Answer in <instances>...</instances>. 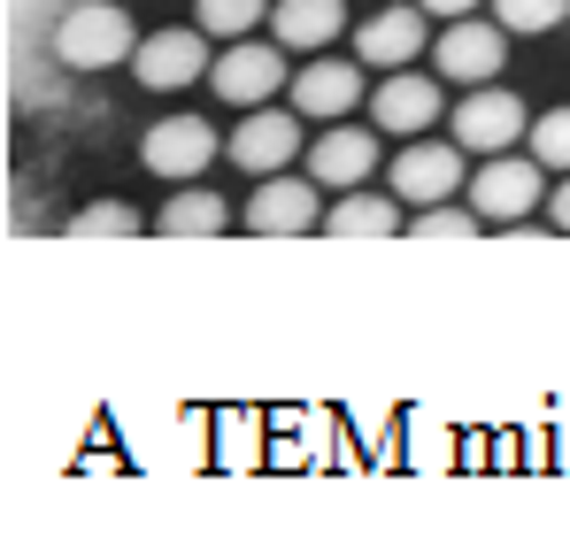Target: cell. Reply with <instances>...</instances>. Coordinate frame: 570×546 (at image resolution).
I'll use <instances>...</instances> for the list:
<instances>
[{"label": "cell", "mask_w": 570, "mask_h": 546, "mask_svg": "<svg viewBox=\"0 0 570 546\" xmlns=\"http://www.w3.org/2000/svg\"><path fill=\"white\" fill-rule=\"evenodd\" d=\"M463 200H471L478 216H485V231H517V224H532V208L548 200V170L532 162V155H485V170L463 185Z\"/></svg>", "instance_id": "cell-1"}, {"label": "cell", "mask_w": 570, "mask_h": 546, "mask_svg": "<svg viewBox=\"0 0 570 546\" xmlns=\"http://www.w3.org/2000/svg\"><path fill=\"white\" fill-rule=\"evenodd\" d=\"M131 54H139V31H131V16L116 0H86V8H70L55 23V62L62 70H116Z\"/></svg>", "instance_id": "cell-2"}, {"label": "cell", "mask_w": 570, "mask_h": 546, "mask_svg": "<svg viewBox=\"0 0 570 546\" xmlns=\"http://www.w3.org/2000/svg\"><path fill=\"white\" fill-rule=\"evenodd\" d=\"M448 123H455V147L463 155H509L517 139H532V108L509 86H463Z\"/></svg>", "instance_id": "cell-3"}, {"label": "cell", "mask_w": 570, "mask_h": 546, "mask_svg": "<svg viewBox=\"0 0 570 546\" xmlns=\"http://www.w3.org/2000/svg\"><path fill=\"white\" fill-rule=\"evenodd\" d=\"M385 185H393V200H409V208H432V200H455L471 170H463V147L455 139H409L393 162H385Z\"/></svg>", "instance_id": "cell-4"}, {"label": "cell", "mask_w": 570, "mask_h": 546, "mask_svg": "<svg viewBox=\"0 0 570 546\" xmlns=\"http://www.w3.org/2000/svg\"><path fill=\"white\" fill-rule=\"evenodd\" d=\"M216 155H224V139H216V123H200V116H163V123H147V139H139V162H147L155 178H170V185H193Z\"/></svg>", "instance_id": "cell-5"}, {"label": "cell", "mask_w": 570, "mask_h": 546, "mask_svg": "<svg viewBox=\"0 0 570 546\" xmlns=\"http://www.w3.org/2000/svg\"><path fill=\"white\" fill-rule=\"evenodd\" d=\"M301 123H308L301 108H247V123L224 139V155H232L247 178H278L285 162L301 155Z\"/></svg>", "instance_id": "cell-6"}, {"label": "cell", "mask_w": 570, "mask_h": 546, "mask_svg": "<svg viewBox=\"0 0 570 546\" xmlns=\"http://www.w3.org/2000/svg\"><path fill=\"white\" fill-rule=\"evenodd\" d=\"M324 185L316 178H263V192H247V231L255 239H301V231H324Z\"/></svg>", "instance_id": "cell-7"}, {"label": "cell", "mask_w": 570, "mask_h": 546, "mask_svg": "<svg viewBox=\"0 0 570 546\" xmlns=\"http://www.w3.org/2000/svg\"><path fill=\"white\" fill-rule=\"evenodd\" d=\"M208 86H216V100H232V108H263V100H271L278 86H293V70H285V47H263V39H232V54H216Z\"/></svg>", "instance_id": "cell-8"}, {"label": "cell", "mask_w": 570, "mask_h": 546, "mask_svg": "<svg viewBox=\"0 0 570 546\" xmlns=\"http://www.w3.org/2000/svg\"><path fill=\"white\" fill-rule=\"evenodd\" d=\"M509 62V31L501 23H478V16H455L448 39L432 47V70L448 86H493V70Z\"/></svg>", "instance_id": "cell-9"}, {"label": "cell", "mask_w": 570, "mask_h": 546, "mask_svg": "<svg viewBox=\"0 0 570 546\" xmlns=\"http://www.w3.org/2000/svg\"><path fill=\"white\" fill-rule=\"evenodd\" d=\"M216 62H208V31H155V39H139V54H131V78L147 92H186L193 78H208Z\"/></svg>", "instance_id": "cell-10"}, {"label": "cell", "mask_w": 570, "mask_h": 546, "mask_svg": "<svg viewBox=\"0 0 570 546\" xmlns=\"http://www.w3.org/2000/svg\"><path fill=\"white\" fill-rule=\"evenodd\" d=\"M371 170H379V131L340 123V131L308 139V178L324 185V192H355V185H371Z\"/></svg>", "instance_id": "cell-11"}, {"label": "cell", "mask_w": 570, "mask_h": 546, "mask_svg": "<svg viewBox=\"0 0 570 546\" xmlns=\"http://www.w3.org/2000/svg\"><path fill=\"white\" fill-rule=\"evenodd\" d=\"M371 123L393 131V139H424L440 123V78H416V70H393L379 92H371Z\"/></svg>", "instance_id": "cell-12"}, {"label": "cell", "mask_w": 570, "mask_h": 546, "mask_svg": "<svg viewBox=\"0 0 570 546\" xmlns=\"http://www.w3.org/2000/svg\"><path fill=\"white\" fill-rule=\"evenodd\" d=\"M424 31H432V23H424L416 0H409V8H379V16L355 31V62H363V70H409V62L424 54Z\"/></svg>", "instance_id": "cell-13"}, {"label": "cell", "mask_w": 570, "mask_h": 546, "mask_svg": "<svg viewBox=\"0 0 570 546\" xmlns=\"http://www.w3.org/2000/svg\"><path fill=\"white\" fill-rule=\"evenodd\" d=\"M363 100V62H308V70H293V108L301 116H316V123H340L347 108Z\"/></svg>", "instance_id": "cell-14"}, {"label": "cell", "mask_w": 570, "mask_h": 546, "mask_svg": "<svg viewBox=\"0 0 570 546\" xmlns=\"http://www.w3.org/2000/svg\"><path fill=\"white\" fill-rule=\"evenodd\" d=\"M271 31H278V47H293V54H324L347 31V0H278L271 8Z\"/></svg>", "instance_id": "cell-15"}, {"label": "cell", "mask_w": 570, "mask_h": 546, "mask_svg": "<svg viewBox=\"0 0 570 546\" xmlns=\"http://www.w3.org/2000/svg\"><path fill=\"white\" fill-rule=\"evenodd\" d=\"M324 231H332V239H385V231H401V200L355 185L347 200H332V208H324Z\"/></svg>", "instance_id": "cell-16"}, {"label": "cell", "mask_w": 570, "mask_h": 546, "mask_svg": "<svg viewBox=\"0 0 570 546\" xmlns=\"http://www.w3.org/2000/svg\"><path fill=\"white\" fill-rule=\"evenodd\" d=\"M155 231L163 239H216V231H232V208L216 192H170L163 216H155Z\"/></svg>", "instance_id": "cell-17"}, {"label": "cell", "mask_w": 570, "mask_h": 546, "mask_svg": "<svg viewBox=\"0 0 570 546\" xmlns=\"http://www.w3.org/2000/svg\"><path fill=\"white\" fill-rule=\"evenodd\" d=\"M409 231L416 239H471V231H485V216H478L471 200H432V208L409 216Z\"/></svg>", "instance_id": "cell-18"}, {"label": "cell", "mask_w": 570, "mask_h": 546, "mask_svg": "<svg viewBox=\"0 0 570 546\" xmlns=\"http://www.w3.org/2000/svg\"><path fill=\"white\" fill-rule=\"evenodd\" d=\"M271 8H278V0H200V31H208V39H247Z\"/></svg>", "instance_id": "cell-19"}, {"label": "cell", "mask_w": 570, "mask_h": 546, "mask_svg": "<svg viewBox=\"0 0 570 546\" xmlns=\"http://www.w3.org/2000/svg\"><path fill=\"white\" fill-rule=\"evenodd\" d=\"M570 16V0H493V23L509 39H532V31H556Z\"/></svg>", "instance_id": "cell-20"}, {"label": "cell", "mask_w": 570, "mask_h": 546, "mask_svg": "<svg viewBox=\"0 0 570 546\" xmlns=\"http://www.w3.org/2000/svg\"><path fill=\"white\" fill-rule=\"evenodd\" d=\"M532 162L540 170H570V108H548V116H532Z\"/></svg>", "instance_id": "cell-21"}, {"label": "cell", "mask_w": 570, "mask_h": 546, "mask_svg": "<svg viewBox=\"0 0 570 546\" xmlns=\"http://www.w3.org/2000/svg\"><path fill=\"white\" fill-rule=\"evenodd\" d=\"M78 239H131L139 231V216L124 208V200H94V208H78V224H70Z\"/></svg>", "instance_id": "cell-22"}, {"label": "cell", "mask_w": 570, "mask_h": 546, "mask_svg": "<svg viewBox=\"0 0 570 546\" xmlns=\"http://www.w3.org/2000/svg\"><path fill=\"white\" fill-rule=\"evenodd\" d=\"M548 224H556V231H563V239H570V170H563V185L548 192Z\"/></svg>", "instance_id": "cell-23"}, {"label": "cell", "mask_w": 570, "mask_h": 546, "mask_svg": "<svg viewBox=\"0 0 570 546\" xmlns=\"http://www.w3.org/2000/svg\"><path fill=\"white\" fill-rule=\"evenodd\" d=\"M416 8H424V16H448V23H455V16H471V8H485V0H416Z\"/></svg>", "instance_id": "cell-24"}]
</instances>
